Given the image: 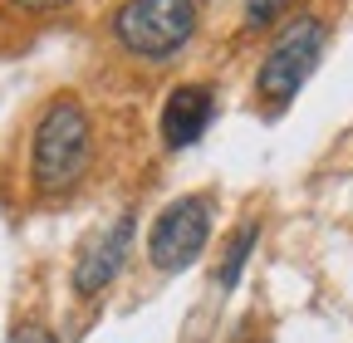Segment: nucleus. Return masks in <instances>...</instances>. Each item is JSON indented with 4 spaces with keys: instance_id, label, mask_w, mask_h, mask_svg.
Returning a JSON list of instances; mask_svg holds the SVG:
<instances>
[{
    "instance_id": "obj_1",
    "label": "nucleus",
    "mask_w": 353,
    "mask_h": 343,
    "mask_svg": "<svg viewBox=\"0 0 353 343\" xmlns=\"http://www.w3.org/2000/svg\"><path fill=\"white\" fill-rule=\"evenodd\" d=\"M88 167V118L74 98L44 108L34 127V182L39 191H69Z\"/></svg>"
},
{
    "instance_id": "obj_5",
    "label": "nucleus",
    "mask_w": 353,
    "mask_h": 343,
    "mask_svg": "<svg viewBox=\"0 0 353 343\" xmlns=\"http://www.w3.org/2000/svg\"><path fill=\"white\" fill-rule=\"evenodd\" d=\"M128 245H132V216L123 211V216H118L113 226H103L94 240H88V245L79 250V265H74V289H79V294H99V289H103V284L123 270Z\"/></svg>"
},
{
    "instance_id": "obj_6",
    "label": "nucleus",
    "mask_w": 353,
    "mask_h": 343,
    "mask_svg": "<svg viewBox=\"0 0 353 343\" xmlns=\"http://www.w3.org/2000/svg\"><path fill=\"white\" fill-rule=\"evenodd\" d=\"M206 123H211V94L187 83V89H176L162 108V138H167V147H187L206 133Z\"/></svg>"
},
{
    "instance_id": "obj_2",
    "label": "nucleus",
    "mask_w": 353,
    "mask_h": 343,
    "mask_svg": "<svg viewBox=\"0 0 353 343\" xmlns=\"http://www.w3.org/2000/svg\"><path fill=\"white\" fill-rule=\"evenodd\" d=\"M123 50L143 59H167L192 39L196 30V6L192 0H128L113 20Z\"/></svg>"
},
{
    "instance_id": "obj_9",
    "label": "nucleus",
    "mask_w": 353,
    "mask_h": 343,
    "mask_svg": "<svg viewBox=\"0 0 353 343\" xmlns=\"http://www.w3.org/2000/svg\"><path fill=\"white\" fill-rule=\"evenodd\" d=\"M10 343H59L50 329H39V324H25V329H15L10 333Z\"/></svg>"
},
{
    "instance_id": "obj_7",
    "label": "nucleus",
    "mask_w": 353,
    "mask_h": 343,
    "mask_svg": "<svg viewBox=\"0 0 353 343\" xmlns=\"http://www.w3.org/2000/svg\"><path fill=\"white\" fill-rule=\"evenodd\" d=\"M250 245H255V226H245L241 236H236V245H231V255H226V260H221V270H216V280L221 284H236L241 280V265H245V255H250Z\"/></svg>"
},
{
    "instance_id": "obj_8",
    "label": "nucleus",
    "mask_w": 353,
    "mask_h": 343,
    "mask_svg": "<svg viewBox=\"0 0 353 343\" xmlns=\"http://www.w3.org/2000/svg\"><path fill=\"white\" fill-rule=\"evenodd\" d=\"M285 6H290V0H245V20L250 25H270Z\"/></svg>"
},
{
    "instance_id": "obj_3",
    "label": "nucleus",
    "mask_w": 353,
    "mask_h": 343,
    "mask_svg": "<svg viewBox=\"0 0 353 343\" xmlns=\"http://www.w3.org/2000/svg\"><path fill=\"white\" fill-rule=\"evenodd\" d=\"M324 54V25L319 20H294L280 39H275V50L265 54L260 64V98H270V103H290L299 89H304V79L314 74Z\"/></svg>"
},
{
    "instance_id": "obj_4",
    "label": "nucleus",
    "mask_w": 353,
    "mask_h": 343,
    "mask_svg": "<svg viewBox=\"0 0 353 343\" xmlns=\"http://www.w3.org/2000/svg\"><path fill=\"white\" fill-rule=\"evenodd\" d=\"M206 236H211V206L201 196H182L152 221L148 255H152L157 270H187L206 250Z\"/></svg>"
},
{
    "instance_id": "obj_10",
    "label": "nucleus",
    "mask_w": 353,
    "mask_h": 343,
    "mask_svg": "<svg viewBox=\"0 0 353 343\" xmlns=\"http://www.w3.org/2000/svg\"><path fill=\"white\" fill-rule=\"evenodd\" d=\"M25 6H59V0H25Z\"/></svg>"
}]
</instances>
